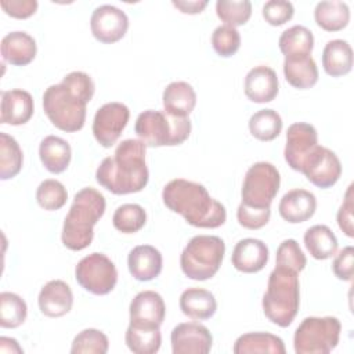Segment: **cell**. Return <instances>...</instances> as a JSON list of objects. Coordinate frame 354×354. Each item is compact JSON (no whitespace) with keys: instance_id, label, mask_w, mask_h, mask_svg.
<instances>
[{"instance_id":"d590c367","label":"cell","mask_w":354,"mask_h":354,"mask_svg":"<svg viewBox=\"0 0 354 354\" xmlns=\"http://www.w3.org/2000/svg\"><path fill=\"white\" fill-rule=\"evenodd\" d=\"M28 315L25 300L12 292L0 293V326L14 329L21 326Z\"/></svg>"},{"instance_id":"1f68e13d","label":"cell","mask_w":354,"mask_h":354,"mask_svg":"<svg viewBox=\"0 0 354 354\" xmlns=\"http://www.w3.org/2000/svg\"><path fill=\"white\" fill-rule=\"evenodd\" d=\"M304 245L311 257L326 260L337 252V238L328 225L315 224L304 232Z\"/></svg>"},{"instance_id":"ee69618b","label":"cell","mask_w":354,"mask_h":354,"mask_svg":"<svg viewBox=\"0 0 354 354\" xmlns=\"http://www.w3.org/2000/svg\"><path fill=\"white\" fill-rule=\"evenodd\" d=\"M271 216V207H264V209H254L245 206L241 203L236 210V218L239 225L248 230H260L263 228Z\"/></svg>"},{"instance_id":"9a60e30c","label":"cell","mask_w":354,"mask_h":354,"mask_svg":"<svg viewBox=\"0 0 354 354\" xmlns=\"http://www.w3.org/2000/svg\"><path fill=\"white\" fill-rule=\"evenodd\" d=\"M173 354H207L213 346L210 330L198 322H181L170 333Z\"/></svg>"},{"instance_id":"d6a6232c","label":"cell","mask_w":354,"mask_h":354,"mask_svg":"<svg viewBox=\"0 0 354 354\" xmlns=\"http://www.w3.org/2000/svg\"><path fill=\"white\" fill-rule=\"evenodd\" d=\"M278 46L285 57L311 55L314 48V36L308 28L303 25H293L282 32Z\"/></svg>"},{"instance_id":"7c38bea8","label":"cell","mask_w":354,"mask_h":354,"mask_svg":"<svg viewBox=\"0 0 354 354\" xmlns=\"http://www.w3.org/2000/svg\"><path fill=\"white\" fill-rule=\"evenodd\" d=\"M306 178L318 188H330L342 176V163L337 155L326 147L317 145L306 159L301 171Z\"/></svg>"},{"instance_id":"d6986e66","label":"cell","mask_w":354,"mask_h":354,"mask_svg":"<svg viewBox=\"0 0 354 354\" xmlns=\"http://www.w3.org/2000/svg\"><path fill=\"white\" fill-rule=\"evenodd\" d=\"M37 303L41 314L46 317H64L71 311L73 306V293L66 282L61 279H53L40 289Z\"/></svg>"},{"instance_id":"52a82bcc","label":"cell","mask_w":354,"mask_h":354,"mask_svg":"<svg viewBox=\"0 0 354 354\" xmlns=\"http://www.w3.org/2000/svg\"><path fill=\"white\" fill-rule=\"evenodd\" d=\"M225 253V243L216 235H196L189 239L180 256V267L185 277L206 281L217 274Z\"/></svg>"},{"instance_id":"f35d334b","label":"cell","mask_w":354,"mask_h":354,"mask_svg":"<svg viewBox=\"0 0 354 354\" xmlns=\"http://www.w3.org/2000/svg\"><path fill=\"white\" fill-rule=\"evenodd\" d=\"M109 348L106 335L98 329L88 328L79 332L71 346L72 354H105Z\"/></svg>"},{"instance_id":"44dd1931","label":"cell","mask_w":354,"mask_h":354,"mask_svg":"<svg viewBox=\"0 0 354 354\" xmlns=\"http://www.w3.org/2000/svg\"><path fill=\"white\" fill-rule=\"evenodd\" d=\"M315 209V195L303 188H295L288 191L281 198L278 205L281 217L290 224H299L310 220L314 216Z\"/></svg>"},{"instance_id":"4dcf8cb0","label":"cell","mask_w":354,"mask_h":354,"mask_svg":"<svg viewBox=\"0 0 354 354\" xmlns=\"http://www.w3.org/2000/svg\"><path fill=\"white\" fill-rule=\"evenodd\" d=\"M124 342L130 351L136 354H155L162 344L160 326H144L129 324Z\"/></svg>"},{"instance_id":"7bdbcfd3","label":"cell","mask_w":354,"mask_h":354,"mask_svg":"<svg viewBox=\"0 0 354 354\" xmlns=\"http://www.w3.org/2000/svg\"><path fill=\"white\" fill-rule=\"evenodd\" d=\"M263 18L272 26H279L292 19L295 7L286 0H270L263 6Z\"/></svg>"},{"instance_id":"e575fe53","label":"cell","mask_w":354,"mask_h":354,"mask_svg":"<svg viewBox=\"0 0 354 354\" xmlns=\"http://www.w3.org/2000/svg\"><path fill=\"white\" fill-rule=\"evenodd\" d=\"M24 163V153L14 137L0 133V178L10 180L15 177Z\"/></svg>"},{"instance_id":"c3c4849f","label":"cell","mask_w":354,"mask_h":354,"mask_svg":"<svg viewBox=\"0 0 354 354\" xmlns=\"http://www.w3.org/2000/svg\"><path fill=\"white\" fill-rule=\"evenodd\" d=\"M171 4L183 14H199L209 4L207 0H173Z\"/></svg>"},{"instance_id":"74e56055","label":"cell","mask_w":354,"mask_h":354,"mask_svg":"<svg viewBox=\"0 0 354 354\" xmlns=\"http://www.w3.org/2000/svg\"><path fill=\"white\" fill-rule=\"evenodd\" d=\"M216 14L224 25L236 28L249 21L252 15V3L249 0H217Z\"/></svg>"},{"instance_id":"f1b7e54d","label":"cell","mask_w":354,"mask_h":354,"mask_svg":"<svg viewBox=\"0 0 354 354\" xmlns=\"http://www.w3.org/2000/svg\"><path fill=\"white\" fill-rule=\"evenodd\" d=\"M322 66L326 75L332 77L347 75L353 68L351 46L342 39L328 41L322 51Z\"/></svg>"},{"instance_id":"f6af8a7d","label":"cell","mask_w":354,"mask_h":354,"mask_svg":"<svg viewBox=\"0 0 354 354\" xmlns=\"http://www.w3.org/2000/svg\"><path fill=\"white\" fill-rule=\"evenodd\" d=\"M353 184L348 185L346 194H344V199L337 210V225L339 228L343 231V234L348 238L354 236V217H353V209H354V202H353Z\"/></svg>"},{"instance_id":"2e32d148","label":"cell","mask_w":354,"mask_h":354,"mask_svg":"<svg viewBox=\"0 0 354 354\" xmlns=\"http://www.w3.org/2000/svg\"><path fill=\"white\" fill-rule=\"evenodd\" d=\"M129 314L130 324L144 326H160L166 315V306L158 292L142 290L137 293L130 301Z\"/></svg>"},{"instance_id":"836d02e7","label":"cell","mask_w":354,"mask_h":354,"mask_svg":"<svg viewBox=\"0 0 354 354\" xmlns=\"http://www.w3.org/2000/svg\"><path fill=\"white\" fill-rule=\"evenodd\" d=\"M281 115L270 108L254 112L249 119V131L259 141H272L282 131Z\"/></svg>"},{"instance_id":"277c9868","label":"cell","mask_w":354,"mask_h":354,"mask_svg":"<svg viewBox=\"0 0 354 354\" xmlns=\"http://www.w3.org/2000/svg\"><path fill=\"white\" fill-rule=\"evenodd\" d=\"M106 202L104 195L93 187L77 191L64 220L61 239L65 248L79 252L90 246L94 225L104 216Z\"/></svg>"},{"instance_id":"e0dca14e","label":"cell","mask_w":354,"mask_h":354,"mask_svg":"<svg viewBox=\"0 0 354 354\" xmlns=\"http://www.w3.org/2000/svg\"><path fill=\"white\" fill-rule=\"evenodd\" d=\"M245 95L257 104L271 102L279 91L278 76L275 71L266 65H257L252 68L243 83Z\"/></svg>"},{"instance_id":"4fadbf2b","label":"cell","mask_w":354,"mask_h":354,"mask_svg":"<svg viewBox=\"0 0 354 354\" xmlns=\"http://www.w3.org/2000/svg\"><path fill=\"white\" fill-rule=\"evenodd\" d=\"M317 145H319L318 133L313 124L306 122H296L290 124L286 131V144L283 149L288 166L296 171H301L306 159Z\"/></svg>"},{"instance_id":"7a4b0ae2","label":"cell","mask_w":354,"mask_h":354,"mask_svg":"<svg viewBox=\"0 0 354 354\" xmlns=\"http://www.w3.org/2000/svg\"><path fill=\"white\" fill-rule=\"evenodd\" d=\"M145 148L141 140H123L116 147L113 156H106L97 167V183L115 195L140 192L149 178Z\"/></svg>"},{"instance_id":"83f0119b","label":"cell","mask_w":354,"mask_h":354,"mask_svg":"<svg viewBox=\"0 0 354 354\" xmlns=\"http://www.w3.org/2000/svg\"><path fill=\"white\" fill-rule=\"evenodd\" d=\"M283 75L286 82L299 90L310 88L318 82V68L311 55L285 57Z\"/></svg>"},{"instance_id":"7402d4cb","label":"cell","mask_w":354,"mask_h":354,"mask_svg":"<svg viewBox=\"0 0 354 354\" xmlns=\"http://www.w3.org/2000/svg\"><path fill=\"white\" fill-rule=\"evenodd\" d=\"M127 267L134 279L141 282L152 281L162 272V253L152 245H138L130 250Z\"/></svg>"},{"instance_id":"ba28073f","label":"cell","mask_w":354,"mask_h":354,"mask_svg":"<svg viewBox=\"0 0 354 354\" xmlns=\"http://www.w3.org/2000/svg\"><path fill=\"white\" fill-rule=\"evenodd\" d=\"M342 324L336 317H306L293 336L296 354H328L340 340Z\"/></svg>"},{"instance_id":"5bb4252c","label":"cell","mask_w":354,"mask_h":354,"mask_svg":"<svg viewBox=\"0 0 354 354\" xmlns=\"http://www.w3.org/2000/svg\"><path fill=\"white\" fill-rule=\"evenodd\" d=\"M90 29L98 41L112 44L124 37L129 29V17L112 4H102L93 11Z\"/></svg>"},{"instance_id":"5b68a950","label":"cell","mask_w":354,"mask_h":354,"mask_svg":"<svg viewBox=\"0 0 354 354\" xmlns=\"http://www.w3.org/2000/svg\"><path fill=\"white\" fill-rule=\"evenodd\" d=\"M264 315L281 328L289 326L297 315L300 306V283L297 272L275 266L263 296Z\"/></svg>"},{"instance_id":"30bf717a","label":"cell","mask_w":354,"mask_h":354,"mask_svg":"<svg viewBox=\"0 0 354 354\" xmlns=\"http://www.w3.org/2000/svg\"><path fill=\"white\" fill-rule=\"evenodd\" d=\"M77 283L87 292L104 296L113 290L118 282V270L113 261L104 253L84 256L75 268Z\"/></svg>"},{"instance_id":"cb8c5ba5","label":"cell","mask_w":354,"mask_h":354,"mask_svg":"<svg viewBox=\"0 0 354 354\" xmlns=\"http://www.w3.org/2000/svg\"><path fill=\"white\" fill-rule=\"evenodd\" d=\"M180 308L188 318L205 321L214 315L217 301L214 295L206 289L188 288L180 296Z\"/></svg>"},{"instance_id":"603a6c76","label":"cell","mask_w":354,"mask_h":354,"mask_svg":"<svg viewBox=\"0 0 354 354\" xmlns=\"http://www.w3.org/2000/svg\"><path fill=\"white\" fill-rule=\"evenodd\" d=\"M1 57L6 62L15 66L30 64L37 53L36 40L26 32H10L1 39Z\"/></svg>"},{"instance_id":"6da1fadb","label":"cell","mask_w":354,"mask_h":354,"mask_svg":"<svg viewBox=\"0 0 354 354\" xmlns=\"http://www.w3.org/2000/svg\"><path fill=\"white\" fill-rule=\"evenodd\" d=\"M94 82L86 72L73 71L43 94V109L48 120L66 133L79 131L86 122V106L94 95Z\"/></svg>"},{"instance_id":"ffe728a7","label":"cell","mask_w":354,"mask_h":354,"mask_svg":"<svg viewBox=\"0 0 354 354\" xmlns=\"http://www.w3.org/2000/svg\"><path fill=\"white\" fill-rule=\"evenodd\" d=\"M268 261V248L261 239L245 238L236 242L231 263L232 266L245 274H254L261 271Z\"/></svg>"},{"instance_id":"3957f363","label":"cell","mask_w":354,"mask_h":354,"mask_svg":"<svg viewBox=\"0 0 354 354\" xmlns=\"http://www.w3.org/2000/svg\"><path fill=\"white\" fill-rule=\"evenodd\" d=\"M162 199L169 210L183 216L189 225L196 228H218L227 220L224 205L195 181L185 178L169 181L162 191Z\"/></svg>"},{"instance_id":"60d3db41","label":"cell","mask_w":354,"mask_h":354,"mask_svg":"<svg viewBox=\"0 0 354 354\" xmlns=\"http://www.w3.org/2000/svg\"><path fill=\"white\" fill-rule=\"evenodd\" d=\"M275 266L293 270L297 274L306 268L307 259L296 239H285L279 243L277 249Z\"/></svg>"},{"instance_id":"4316f807","label":"cell","mask_w":354,"mask_h":354,"mask_svg":"<svg viewBox=\"0 0 354 354\" xmlns=\"http://www.w3.org/2000/svg\"><path fill=\"white\" fill-rule=\"evenodd\" d=\"M235 354H285V343L279 336L268 332H249L241 335L232 347Z\"/></svg>"},{"instance_id":"8fae6325","label":"cell","mask_w":354,"mask_h":354,"mask_svg":"<svg viewBox=\"0 0 354 354\" xmlns=\"http://www.w3.org/2000/svg\"><path fill=\"white\" fill-rule=\"evenodd\" d=\"M130 119L129 108L122 102H106L100 106L93 119V134L104 148H111L120 137Z\"/></svg>"},{"instance_id":"bcb514c9","label":"cell","mask_w":354,"mask_h":354,"mask_svg":"<svg viewBox=\"0 0 354 354\" xmlns=\"http://www.w3.org/2000/svg\"><path fill=\"white\" fill-rule=\"evenodd\" d=\"M332 271L335 277L342 281L350 282L353 279L354 272V248L346 246L336 254L332 263Z\"/></svg>"},{"instance_id":"b9f144b4","label":"cell","mask_w":354,"mask_h":354,"mask_svg":"<svg viewBox=\"0 0 354 354\" xmlns=\"http://www.w3.org/2000/svg\"><path fill=\"white\" fill-rule=\"evenodd\" d=\"M212 46L220 57H232L241 47V35L236 28L220 25L212 33Z\"/></svg>"},{"instance_id":"9c48e42d","label":"cell","mask_w":354,"mask_h":354,"mask_svg":"<svg viewBox=\"0 0 354 354\" xmlns=\"http://www.w3.org/2000/svg\"><path fill=\"white\" fill-rule=\"evenodd\" d=\"M281 185L278 169L270 162H257L252 165L243 178L241 196L245 206L254 209L271 207Z\"/></svg>"},{"instance_id":"484cf974","label":"cell","mask_w":354,"mask_h":354,"mask_svg":"<svg viewBox=\"0 0 354 354\" xmlns=\"http://www.w3.org/2000/svg\"><path fill=\"white\" fill-rule=\"evenodd\" d=\"M39 156L43 166L53 174L65 171L71 163L72 149L68 141L58 136H47L39 145Z\"/></svg>"},{"instance_id":"d4e9b609","label":"cell","mask_w":354,"mask_h":354,"mask_svg":"<svg viewBox=\"0 0 354 354\" xmlns=\"http://www.w3.org/2000/svg\"><path fill=\"white\" fill-rule=\"evenodd\" d=\"M162 101L167 113L188 118L196 105V93L187 82H171L163 90Z\"/></svg>"},{"instance_id":"7dc6e473","label":"cell","mask_w":354,"mask_h":354,"mask_svg":"<svg viewBox=\"0 0 354 354\" xmlns=\"http://www.w3.org/2000/svg\"><path fill=\"white\" fill-rule=\"evenodd\" d=\"M0 6L7 15L25 19L36 12L39 4L36 0H1Z\"/></svg>"},{"instance_id":"f546056e","label":"cell","mask_w":354,"mask_h":354,"mask_svg":"<svg viewBox=\"0 0 354 354\" xmlns=\"http://www.w3.org/2000/svg\"><path fill=\"white\" fill-rule=\"evenodd\" d=\"M314 19L321 29L326 32H339L350 22V8L340 0L319 1L314 8Z\"/></svg>"},{"instance_id":"8992f818","label":"cell","mask_w":354,"mask_h":354,"mask_svg":"<svg viewBox=\"0 0 354 354\" xmlns=\"http://www.w3.org/2000/svg\"><path fill=\"white\" fill-rule=\"evenodd\" d=\"M134 131L145 147H174L189 137L191 120L170 115L165 109H147L137 116Z\"/></svg>"},{"instance_id":"ac0fdd59","label":"cell","mask_w":354,"mask_h":354,"mask_svg":"<svg viewBox=\"0 0 354 354\" xmlns=\"http://www.w3.org/2000/svg\"><path fill=\"white\" fill-rule=\"evenodd\" d=\"M35 104L30 93L21 88L1 91L0 122L3 124L21 126L33 116Z\"/></svg>"},{"instance_id":"8d00e7d4","label":"cell","mask_w":354,"mask_h":354,"mask_svg":"<svg viewBox=\"0 0 354 354\" xmlns=\"http://www.w3.org/2000/svg\"><path fill=\"white\" fill-rule=\"evenodd\" d=\"M147 223V212L138 203L120 205L113 216L112 224L122 234L138 232Z\"/></svg>"},{"instance_id":"681fc988","label":"cell","mask_w":354,"mask_h":354,"mask_svg":"<svg viewBox=\"0 0 354 354\" xmlns=\"http://www.w3.org/2000/svg\"><path fill=\"white\" fill-rule=\"evenodd\" d=\"M0 351L1 353H24L22 347H19L15 339L6 337V336L0 337Z\"/></svg>"},{"instance_id":"ab89813d","label":"cell","mask_w":354,"mask_h":354,"mask_svg":"<svg viewBox=\"0 0 354 354\" xmlns=\"http://www.w3.org/2000/svg\"><path fill=\"white\" fill-rule=\"evenodd\" d=\"M68 199V192L64 184L54 178L41 181L36 189V201L44 210H59Z\"/></svg>"}]
</instances>
